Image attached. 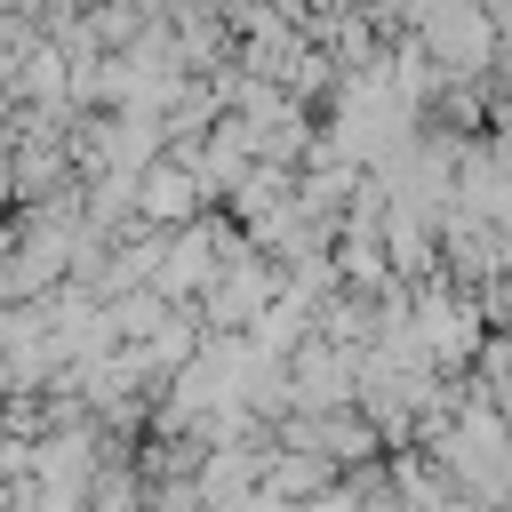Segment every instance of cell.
<instances>
[{
	"mask_svg": "<svg viewBox=\"0 0 512 512\" xmlns=\"http://www.w3.org/2000/svg\"><path fill=\"white\" fill-rule=\"evenodd\" d=\"M216 192L200 184V168L192 160H176V152H152L144 168H136V224H184V216H200Z\"/></svg>",
	"mask_w": 512,
	"mask_h": 512,
	"instance_id": "obj_1",
	"label": "cell"
}]
</instances>
